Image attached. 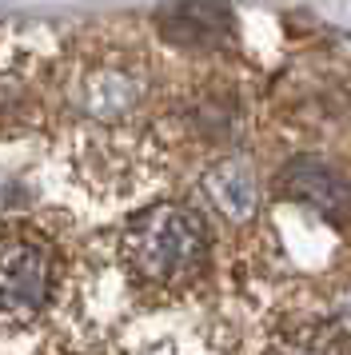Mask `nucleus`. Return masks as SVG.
Returning <instances> with one entry per match:
<instances>
[{
  "instance_id": "nucleus-1",
  "label": "nucleus",
  "mask_w": 351,
  "mask_h": 355,
  "mask_svg": "<svg viewBox=\"0 0 351 355\" xmlns=\"http://www.w3.org/2000/svg\"><path fill=\"white\" fill-rule=\"evenodd\" d=\"M120 256L128 272L152 288H180L204 272L207 227L184 204H156L132 216L120 236Z\"/></svg>"
},
{
  "instance_id": "nucleus-2",
  "label": "nucleus",
  "mask_w": 351,
  "mask_h": 355,
  "mask_svg": "<svg viewBox=\"0 0 351 355\" xmlns=\"http://www.w3.org/2000/svg\"><path fill=\"white\" fill-rule=\"evenodd\" d=\"M56 288V248L40 232L0 227V311L32 320Z\"/></svg>"
},
{
  "instance_id": "nucleus-3",
  "label": "nucleus",
  "mask_w": 351,
  "mask_h": 355,
  "mask_svg": "<svg viewBox=\"0 0 351 355\" xmlns=\"http://www.w3.org/2000/svg\"><path fill=\"white\" fill-rule=\"evenodd\" d=\"M280 196L311 204L335 224H343L351 216V180L319 156H300L287 164L280 172Z\"/></svg>"
},
{
  "instance_id": "nucleus-4",
  "label": "nucleus",
  "mask_w": 351,
  "mask_h": 355,
  "mask_svg": "<svg viewBox=\"0 0 351 355\" xmlns=\"http://www.w3.org/2000/svg\"><path fill=\"white\" fill-rule=\"evenodd\" d=\"M204 196L232 224H248L259 208V184H255V172L243 160H220L216 168H207Z\"/></svg>"
},
{
  "instance_id": "nucleus-5",
  "label": "nucleus",
  "mask_w": 351,
  "mask_h": 355,
  "mask_svg": "<svg viewBox=\"0 0 351 355\" xmlns=\"http://www.w3.org/2000/svg\"><path fill=\"white\" fill-rule=\"evenodd\" d=\"M164 33L180 40V44H216L228 36L232 17L223 8H204V4H188V8H168L160 12Z\"/></svg>"
},
{
  "instance_id": "nucleus-6",
  "label": "nucleus",
  "mask_w": 351,
  "mask_h": 355,
  "mask_svg": "<svg viewBox=\"0 0 351 355\" xmlns=\"http://www.w3.org/2000/svg\"><path fill=\"white\" fill-rule=\"evenodd\" d=\"M140 96V80L124 72V68H104V72H96L88 88H84V108L100 120H116V116H124L132 104Z\"/></svg>"
},
{
  "instance_id": "nucleus-7",
  "label": "nucleus",
  "mask_w": 351,
  "mask_h": 355,
  "mask_svg": "<svg viewBox=\"0 0 351 355\" xmlns=\"http://www.w3.org/2000/svg\"><path fill=\"white\" fill-rule=\"evenodd\" d=\"M271 355H351V331L343 323H303L275 339Z\"/></svg>"
},
{
  "instance_id": "nucleus-8",
  "label": "nucleus",
  "mask_w": 351,
  "mask_h": 355,
  "mask_svg": "<svg viewBox=\"0 0 351 355\" xmlns=\"http://www.w3.org/2000/svg\"><path fill=\"white\" fill-rule=\"evenodd\" d=\"M24 200H28V188H24L12 172H4V168H0V211L16 208V204H24Z\"/></svg>"
}]
</instances>
